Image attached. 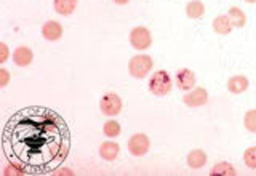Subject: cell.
<instances>
[{
  "instance_id": "12",
  "label": "cell",
  "mask_w": 256,
  "mask_h": 176,
  "mask_svg": "<svg viewBox=\"0 0 256 176\" xmlns=\"http://www.w3.org/2000/svg\"><path fill=\"white\" fill-rule=\"evenodd\" d=\"M248 78L245 76H234L228 80V90L232 94H240V93H245L248 90Z\"/></svg>"
},
{
  "instance_id": "4",
  "label": "cell",
  "mask_w": 256,
  "mask_h": 176,
  "mask_svg": "<svg viewBox=\"0 0 256 176\" xmlns=\"http://www.w3.org/2000/svg\"><path fill=\"white\" fill-rule=\"evenodd\" d=\"M128 152L134 157L146 156L150 149V140L148 134L144 133H134L130 140H128Z\"/></svg>"
},
{
  "instance_id": "13",
  "label": "cell",
  "mask_w": 256,
  "mask_h": 176,
  "mask_svg": "<svg viewBox=\"0 0 256 176\" xmlns=\"http://www.w3.org/2000/svg\"><path fill=\"white\" fill-rule=\"evenodd\" d=\"M118 154H120V146L114 141H104L100 146V156L101 158L108 160V162L116 160Z\"/></svg>"
},
{
  "instance_id": "8",
  "label": "cell",
  "mask_w": 256,
  "mask_h": 176,
  "mask_svg": "<svg viewBox=\"0 0 256 176\" xmlns=\"http://www.w3.org/2000/svg\"><path fill=\"white\" fill-rule=\"evenodd\" d=\"M32 60H34V53L30 52V48L24 46V45L14 48V52H13V62L16 64V66L28 68L29 64L32 62Z\"/></svg>"
},
{
  "instance_id": "5",
  "label": "cell",
  "mask_w": 256,
  "mask_h": 176,
  "mask_svg": "<svg viewBox=\"0 0 256 176\" xmlns=\"http://www.w3.org/2000/svg\"><path fill=\"white\" fill-rule=\"evenodd\" d=\"M100 108L104 116L109 117L118 116L120 110H122V100H120V96L117 93H106L101 98Z\"/></svg>"
},
{
  "instance_id": "21",
  "label": "cell",
  "mask_w": 256,
  "mask_h": 176,
  "mask_svg": "<svg viewBox=\"0 0 256 176\" xmlns=\"http://www.w3.org/2000/svg\"><path fill=\"white\" fill-rule=\"evenodd\" d=\"M8 82H10V72H8L5 68L0 69V86L5 88L8 85Z\"/></svg>"
},
{
  "instance_id": "19",
  "label": "cell",
  "mask_w": 256,
  "mask_h": 176,
  "mask_svg": "<svg viewBox=\"0 0 256 176\" xmlns=\"http://www.w3.org/2000/svg\"><path fill=\"white\" fill-rule=\"evenodd\" d=\"M244 126L250 133H256V109L246 110V114L244 117Z\"/></svg>"
},
{
  "instance_id": "20",
  "label": "cell",
  "mask_w": 256,
  "mask_h": 176,
  "mask_svg": "<svg viewBox=\"0 0 256 176\" xmlns=\"http://www.w3.org/2000/svg\"><path fill=\"white\" fill-rule=\"evenodd\" d=\"M244 164L252 170H256V146L248 148L244 152Z\"/></svg>"
},
{
  "instance_id": "14",
  "label": "cell",
  "mask_w": 256,
  "mask_h": 176,
  "mask_svg": "<svg viewBox=\"0 0 256 176\" xmlns=\"http://www.w3.org/2000/svg\"><path fill=\"white\" fill-rule=\"evenodd\" d=\"M54 12L62 16H69L76 12L77 8V0H54L53 2Z\"/></svg>"
},
{
  "instance_id": "23",
  "label": "cell",
  "mask_w": 256,
  "mask_h": 176,
  "mask_svg": "<svg viewBox=\"0 0 256 176\" xmlns=\"http://www.w3.org/2000/svg\"><path fill=\"white\" fill-rule=\"evenodd\" d=\"M112 2L117 4V5H126L128 2H130V0H112Z\"/></svg>"
},
{
  "instance_id": "22",
  "label": "cell",
  "mask_w": 256,
  "mask_h": 176,
  "mask_svg": "<svg viewBox=\"0 0 256 176\" xmlns=\"http://www.w3.org/2000/svg\"><path fill=\"white\" fill-rule=\"evenodd\" d=\"M8 52H10V50H8V45L4 44V42L0 44V64H4L8 60V54H10Z\"/></svg>"
},
{
  "instance_id": "1",
  "label": "cell",
  "mask_w": 256,
  "mask_h": 176,
  "mask_svg": "<svg viewBox=\"0 0 256 176\" xmlns=\"http://www.w3.org/2000/svg\"><path fill=\"white\" fill-rule=\"evenodd\" d=\"M149 90L156 96H166L173 90V80L166 70H156L149 78Z\"/></svg>"
},
{
  "instance_id": "15",
  "label": "cell",
  "mask_w": 256,
  "mask_h": 176,
  "mask_svg": "<svg viewBox=\"0 0 256 176\" xmlns=\"http://www.w3.org/2000/svg\"><path fill=\"white\" fill-rule=\"evenodd\" d=\"M210 174L212 176H236L237 172L230 162H218L212 166Z\"/></svg>"
},
{
  "instance_id": "6",
  "label": "cell",
  "mask_w": 256,
  "mask_h": 176,
  "mask_svg": "<svg viewBox=\"0 0 256 176\" xmlns=\"http://www.w3.org/2000/svg\"><path fill=\"white\" fill-rule=\"evenodd\" d=\"M182 102L186 104L188 108H202L205 106V104L208 102V92L205 90V88H192V90H189L186 94L182 96Z\"/></svg>"
},
{
  "instance_id": "11",
  "label": "cell",
  "mask_w": 256,
  "mask_h": 176,
  "mask_svg": "<svg viewBox=\"0 0 256 176\" xmlns=\"http://www.w3.org/2000/svg\"><path fill=\"white\" fill-rule=\"evenodd\" d=\"M206 160H208V156L205 154V150H202V149H192L188 154L186 162H188V166L192 168V170H198V168L205 166Z\"/></svg>"
},
{
  "instance_id": "24",
  "label": "cell",
  "mask_w": 256,
  "mask_h": 176,
  "mask_svg": "<svg viewBox=\"0 0 256 176\" xmlns=\"http://www.w3.org/2000/svg\"><path fill=\"white\" fill-rule=\"evenodd\" d=\"M246 4H256V0H245Z\"/></svg>"
},
{
  "instance_id": "16",
  "label": "cell",
  "mask_w": 256,
  "mask_h": 176,
  "mask_svg": "<svg viewBox=\"0 0 256 176\" xmlns=\"http://www.w3.org/2000/svg\"><path fill=\"white\" fill-rule=\"evenodd\" d=\"M228 16L234 28H244L246 24V14L242 8H238V6H230L228 12Z\"/></svg>"
},
{
  "instance_id": "2",
  "label": "cell",
  "mask_w": 256,
  "mask_h": 176,
  "mask_svg": "<svg viewBox=\"0 0 256 176\" xmlns=\"http://www.w3.org/2000/svg\"><path fill=\"white\" fill-rule=\"evenodd\" d=\"M152 66H154V61H152L150 56L136 54L130 60V62H128V72H130V76L134 78H142L152 70Z\"/></svg>"
},
{
  "instance_id": "10",
  "label": "cell",
  "mask_w": 256,
  "mask_h": 176,
  "mask_svg": "<svg viewBox=\"0 0 256 176\" xmlns=\"http://www.w3.org/2000/svg\"><path fill=\"white\" fill-rule=\"evenodd\" d=\"M212 28L214 30V34H218V36H228V34H230V30L234 29V26H232V22H230L228 14L216 16V18L213 20V22H212Z\"/></svg>"
},
{
  "instance_id": "7",
  "label": "cell",
  "mask_w": 256,
  "mask_h": 176,
  "mask_svg": "<svg viewBox=\"0 0 256 176\" xmlns=\"http://www.w3.org/2000/svg\"><path fill=\"white\" fill-rule=\"evenodd\" d=\"M176 85H178L180 90H184V92L192 90V88L196 86V74L188 68L180 69L176 72Z\"/></svg>"
},
{
  "instance_id": "18",
  "label": "cell",
  "mask_w": 256,
  "mask_h": 176,
  "mask_svg": "<svg viewBox=\"0 0 256 176\" xmlns=\"http://www.w3.org/2000/svg\"><path fill=\"white\" fill-rule=\"evenodd\" d=\"M102 132L104 134L108 136V138H117V136L120 134V132H122V128H120V124L117 122V120H108L106 124H104L102 126Z\"/></svg>"
},
{
  "instance_id": "9",
  "label": "cell",
  "mask_w": 256,
  "mask_h": 176,
  "mask_svg": "<svg viewBox=\"0 0 256 176\" xmlns=\"http://www.w3.org/2000/svg\"><path fill=\"white\" fill-rule=\"evenodd\" d=\"M42 36L44 38L54 42V40H60L62 36V26L58 21H46L42 26Z\"/></svg>"
},
{
  "instance_id": "3",
  "label": "cell",
  "mask_w": 256,
  "mask_h": 176,
  "mask_svg": "<svg viewBox=\"0 0 256 176\" xmlns=\"http://www.w3.org/2000/svg\"><path fill=\"white\" fill-rule=\"evenodd\" d=\"M130 44H132V46L134 48V50H138V52L148 50V48L152 45V34H150V30L148 28H144V26H138V28L132 29V32H130Z\"/></svg>"
},
{
  "instance_id": "17",
  "label": "cell",
  "mask_w": 256,
  "mask_h": 176,
  "mask_svg": "<svg viewBox=\"0 0 256 176\" xmlns=\"http://www.w3.org/2000/svg\"><path fill=\"white\" fill-rule=\"evenodd\" d=\"M205 13V5L200 0H190L186 5V14L190 20H198L202 18Z\"/></svg>"
}]
</instances>
